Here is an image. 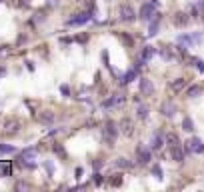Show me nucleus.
<instances>
[{
	"mask_svg": "<svg viewBox=\"0 0 204 192\" xmlns=\"http://www.w3.org/2000/svg\"><path fill=\"white\" fill-rule=\"evenodd\" d=\"M186 152H204V144L200 138H190L186 142Z\"/></svg>",
	"mask_w": 204,
	"mask_h": 192,
	"instance_id": "obj_1",
	"label": "nucleus"
},
{
	"mask_svg": "<svg viewBox=\"0 0 204 192\" xmlns=\"http://www.w3.org/2000/svg\"><path fill=\"white\" fill-rule=\"evenodd\" d=\"M90 18H92L90 12H82V14H78L76 18H70V20H68V26H80V24L88 22Z\"/></svg>",
	"mask_w": 204,
	"mask_h": 192,
	"instance_id": "obj_2",
	"label": "nucleus"
},
{
	"mask_svg": "<svg viewBox=\"0 0 204 192\" xmlns=\"http://www.w3.org/2000/svg\"><path fill=\"white\" fill-rule=\"evenodd\" d=\"M118 14H120V18H122V20H126V22H130V20H134V10L130 8L128 4H122V6H120Z\"/></svg>",
	"mask_w": 204,
	"mask_h": 192,
	"instance_id": "obj_3",
	"label": "nucleus"
},
{
	"mask_svg": "<svg viewBox=\"0 0 204 192\" xmlns=\"http://www.w3.org/2000/svg\"><path fill=\"white\" fill-rule=\"evenodd\" d=\"M152 14H154V2H148V4H144L140 8V18L142 20H150Z\"/></svg>",
	"mask_w": 204,
	"mask_h": 192,
	"instance_id": "obj_4",
	"label": "nucleus"
},
{
	"mask_svg": "<svg viewBox=\"0 0 204 192\" xmlns=\"http://www.w3.org/2000/svg\"><path fill=\"white\" fill-rule=\"evenodd\" d=\"M140 92H142L144 96H150L152 92H154V86H152V82L148 80V78H142V80H140Z\"/></svg>",
	"mask_w": 204,
	"mask_h": 192,
	"instance_id": "obj_5",
	"label": "nucleus"
},
{
	"mask_svg": "<svg viewBox=\"0 0 204 192\" xmlns=\"http://www.w3.org/2000/svg\"><path fill=\"white\" fill-rule=\"evenodd\" d=\"M160 110H162V114H164V116H172V114H174V110H176V106L172 104V102H164Z\"/></svg>",
	"mask_w": 204,
	"mask_h": 192,
	"instance_id": "obj_6",
	"label": "nucleus"
},
{
	"mask_svg": "<svg viewBox=\"0 0 204 192\" xmlns=\"http://www.w3.org/2000/svg\"><path fill=\"white\" fill-rule=\"evenodd\" d=\"M120 128H122V132L126 136H130V134H132V120H128V118L122 120V122H120Z\"/></svg>",
	"mask_w": 204,
	"mask_h": 192,
	"instance_id": "obj_7",
	"label": "nucleus"
},
{
	"mask_svg": "<svg viewBox=\"0 0 204 192\" xmlns=\"http://www.w3.org/2000/svg\"><path fill=\"white\" fill-rule=\"evenodd\" d=\"M134 78H136V68H134V70H130V72H126V74H124L118 82H120V84H128V82H132Z\"/></svg>",
	"mask_w": 204,
	"mask_h": 192,
	"instance_id": "obj_8",
	"label": "nucleus"
},
{
	"mask_svg": "<svg viewBox=\"0 0 204 192\" xmlns=\"http://www.w3.org/2000/svg\"><path fill=\"white\" fill-rule=\"evenodd\" d=\"M158 24H160V14H154V22H152L150 28H148V36H154V34H156Z\"/></svg>",
	"mask_w": 204,
	"mask_h": 192,
	"instance_id": "obj_9",
	"label": "nucleus"
},
{
	"mask_svg": "<svg viewBox=\"0 0 204 192\" xmlns=\"http://www.w3.org/2000/svg\"><path fill=\"white\" fill-rule=\"evenodd\" d=\"M154 54H156V50H154L152 46H144V50H142V54H140V58H142V60H150Z\"/></svg>",
	"mask_w": 204,
	"mask_h": 192,
	"instance_id": "obj_10",
	"label": "nucleus"
},
{
	"mask_svg": "<svg viewBox=\"0 0 204 192\" xmlns=\"http://www.w3.org/2000/svg\"><path fill=\"white\" fill-rule=\"evenodd\" d=\"M172 158H174L176 162H182V160H184V152L178 148V144H176V146H172Z\"/></svg>",
	"mask_w": 204,
	"mask_h": 192,
	"instance_id": "obj_11",
	"label": "nucleus"
},
{
	"mask_svg": "<svg viewBox=\"0 0 204 192\" xmlns=\"http://www.w3.org/2000/svg\"><path fill=\"white\" fill-rule=\"evenodd\" d=\"M184 86H186V80H184V78H176V80H174V82H172V84H170V88H172V90H174V92L182 90V88H184Z\"/></svg>",
	"mask_w": 204,
	"mask_h": 192,
	"instance_id": "obj_12",
	"label": "nucleus"
},
{
	"mask_svg": "<svg viewBox=\"0 0 204 192\" xmlns=\"http://www.w3.org/2000/svg\"><path fill=\"white\" fill-rule=\"evenodd\" d=\"M162 142H164V138H162L160 134H154V138H152V144H150V148H152V150L162 148Z\"/></svg>",
	"mask_w": 204,
	"mask_h": 192,
	"instance_id": "obj_13",
	"label": "nucleus"
},
{
	"mask_svg": "<svg viewBox=\"0 0 204 192\" xmlns=\"http://www.w3.org/2000/svg\"><path fill=\"white\" fill-rule=\"evenodd\" d=\"M138 158H140V162H142V164H146L148 160H150V152L144 150V148H138Z\"/></svg>",
	"mask_w": 204,
	"mask_h": 192,
	"instance_id": "obj_14",
	"label": "nucleus"
},
{
	"mask_svg": "<svg viewBox=\"0 0 204 192\" xmlns=\"http://www.w3.org/2000/svg\"><path fill=\"white\" fill-rule=\"evenodd\" d=\"M186 22H188V16L182 14V12H178V14H176V18H174V24H176V26H184Z\"/></svg>",
	"mask_w": 204,
	"mask_h": 192,
	"instance_id": "obj_15",
	"label": "nucleus"
},
{
	"mask_svg": "<svg viewBox=\"0 0 204 192\" xmlns=\"http://www.w3.org/2000/svg\"><path fill=\"white\" fill-rule=\"evenodd\" d=\"M182 128H184L186 132H192V130H194V122H192V120H190L188 116H186V118L182 120Z\"/></svg>",
	"mask_w": 204,
	"mask_h": 192,
	"instance_id": "obj_16",
	"label": "nucleus"
},
{
	"mask_svg": "<svg viewBox=\"0 0 204 192\" xmlns=\"http://www.w3.org/2000/svg\"><path fill=\"white\" fill-rule=\"evenodd\" d=\"M166 142L170 144V146H176V144H178V136L170 132V134H166Z\"/></svg>",
	"mask_w": 204,
	"mask_h": 192,
	"instance_id": "obj_17",
	"label": "nucleus"
},
{
	"mask_svg": "<svg viewBox=\"0 0 204 192\" xmlns=\"http://www.w3.org/2000/svg\"><path fill=\"white\" fill-rule=\"evenodd\" d=\"M200 92H202V88H200V86H192V88H188V96H190V98L198 96Z\"/></svg>",
	"mask_w": 204,
	"mask_h": 192,
	"instance_id": "obj_18",
	"label": "nucleus"
},
{
	"mask_svg": "<svg viewBox=\"0 0 204 192\" xmlns=\"http://www.w3.org/2000/svg\"><path fill=\"white\" fill-rule=\"evenodd\" d=\"M116 166H118V168H130L132 164L126 162V158H118V160H116Z\"/></svg>",
	"mask_w": 204,
	"mask_h": 192,
	"instance_id": "obj_19",
	"label": "nucleus"
},
{
	"mask_svg": "<svg viewBox=\"0 0 204 192\" xmlns=\"http://www.w3.org/2000/svg\"><path fill=\"white\" fill-rule=\"evenodd\" d=\"M138 116H140L142 120L148 116V108H146V106H138Z\"/></svg>",
	"mask_w": 204,
	"mask_h": 192,
	"instance_id": "obj_20",
	"label": "nucleus"
},
{
	"mask_svg": "<svg viewBox=\"0 0 204 192\" xmlns=\"http://www.w3.org/2000/svg\"><path fill=\"white\" fill-rule=\"evenodd\" d=\"M152 172H154V176H156V178H162V168L158 166V164H154V166H152Z\"/></svg>",
	"mask_w": 204,
	"mask_h": 192,
	"instance_id": "obj_21",
	"label": "nucleus"
},
{
	"mask_svg": "<svg viewBox=\"0 0 204 192\" xmlns=\"http://www.w3.org/2000/svg\"><path fill=\"white\" fill-rule=\"evenodd\" d=\"M0 152H16L14 146H0Z\"/></svg>",
	"mask_w": 204,
	"mask_h": 192,
	"instance_id": "obj_22",
	"label": "nucleus"
},
{
	"mask_svg": "<svg viewBox=\"0 0 204 192\" xmlns=\"http://www.w3.org/2000/svg\"><path fill=\"white\" fill-rule=\"evenodd\" d=\"M6 174H10V166H2V176H6Z\"/></svg>",
	"mask_w": 204,
	"mask_h": 192,
	"instance_id": "obj_23",
	"label": "nucleus"
},
{
	"mask_svg": "<svg viewBox=\"0 0 204 192\" xmlns=\"http://www.w3.org/2000/svg\"><path fill=\"white\" fill-rule=\"evenodd\" d=\"M94 176H96L94 182H96V184H102V176H100V174H94Z\"/></svg>",
	"mask_w": 204,
	"mask_h": 192,
	"instance_id": "obj_24",
	"label": "nucleus"
},
{
	"mask_svg": "<svg viewBox=\"0 0 204 192\" xmlns=\"http://www.w3.org/2000/svg\"><path fill=\"white\" fill-rule=\"evenodd\" d=\"M42 120H44V122H50V120H52V114H44Z\"/></svg>",
	"mask_w": 204,
	"mask_h": 192,
	"instance_id": "obj_25",
	"label": "nucleus"
}]
</instances>
